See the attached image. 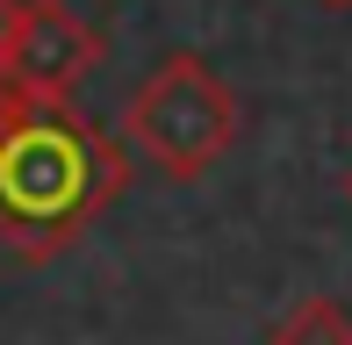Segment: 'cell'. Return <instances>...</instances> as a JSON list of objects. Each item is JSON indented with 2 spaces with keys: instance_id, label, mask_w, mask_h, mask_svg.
Returning a JSON list of instances; mask_svg holds the SVG:
<instances>
[{
  "instance_id": "obj_1",
  "label": "cell",
  "mask_w": 352,
  "mask_h": 345,
  "mask_svg": "<svg viewBox=\"0 0 352 345\" xmlns=\"http://www.w3.org/2000/svg\"><path fill=\"white\" fill-rule=\"evenodd\" d=\"M130 166L108 130L72 101H14L0 93V245L43 266L122 194Z\"/></svg>"
},
{
  "instance_id": "obj_2",
  "label": "cell",
  "mask_w": 352,
  "mask_h": 345,
  "mask_svg": "<svg viewBox=\"0 0 352 345\" xmlns=\"http://www.w3.org/2000/svg\"><path fill=\"white\" fill-rule=\"evenodd\" d=\"M122 130L166 180H201L216 159H230L237 130H245V101L201 51H173L130 93Z\"/></svg>"
},
{
  "instance_id": "obj_3",
  "label": "cell",
  "mask_w": 352,
  "mask_h": 345,
  "mask_svg": "<svg viewBox=\"0 0 352 345\" xmlns=\"http://www.w3.org/2000/svg\"><path fill=\"white\" fill-rule=\"evenodd\" d=\"M101 72V36L65 0H8L0 29V93L14 101H72L79 80Z\"/></svg>"
},
{
  "instance_id": "obj_4",
  "label": "cell",
  "mask_w": 352,
  "mask_h": 345,
  "mask_svg": "<svg viewBox=\"0 0 352 345\" xmlns=\"http://www.w3.org/2000/svg\"><path fill=\"white\" fill-rule=\"evenodd\" d=\"M266 345H352V317L331 295H302L280 309V324L266 331Z\"/></svg>"
},
{
  "instance_id": "obj_5",
  "label": "cell",
  "mask_w": 352,
  "mask_h": 345,
  "mask_svg": "<svg viewBox=\"0 0 352 345\" xmlns=\"http://www.w3.org/2000/svg\"><path fill=\"white\" fill-rule=\"evenodd\" d=\"M316 8H352V0H316Z\"/></svg>"
},
{
  "instance_id": "obj_6",
  "label": "cell",
  "mask_w": 352,
  "mask_h": 345,
  "mask_svg": "<svg viewBox=\"0 0 352 345\" xmlns=\"http://www.w3.org/2000/svg\"><path fill=\"white\" fill-rule=\"evenodd\" d=\"M0 29H8V0H0Z\"/></svg>"
},
{
  "instance_id": "obj_7",
  "label": "cell",
  "mask_w": 352,
  "mask_h": 345,
  "mask_svg": "<svg viewBox=\"0 0 352 345\" xmlns=\"http://www.w3.org/2000/svg\"><path fill=\"white\" fill-rule=\"evenodd\" d=\"M345 201H352V172H345Z\"/></svg>"
}]
</instances>
